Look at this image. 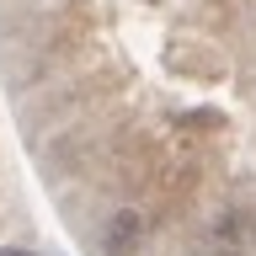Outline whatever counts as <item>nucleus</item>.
Returning <instances> with one entry per match:
<instances>
[{
    "instance_id": "f257e3e1",
    "label": "nucleus",
    "mask_w": 256,
    "mask_h": 256,
    "mask_svg": "<svg viewBox=\"0 0 256 256\" xmlns=\"http://www.w3.org/2000/svg\"><path fill=\"white\" fill-rule=\"evenodd\" d=\"M251 246H256V224L246 214H224L214 224V251L219 256H251Z\"/></svg>"
},
{
    "instance_id": "f03ea898",
    "label": "nucleus",
    "mask_w": 256,
    "mask_h": 256,
    "mask_svg": "<svg viewBox=\"0 0 256 256\" xmlns=\"http://www.w3.org/2000/svg\"><path fill=\"white\" fill-rule=\"evenodd\" d=\"M139 235H144L139 214H118V219H112V230H107V246H102V256H134Z\"/></svg>"
},
{
    "instance_id": "7ed1b4c3",
    "label": "nucleus",
    "mask_w": 256,
    "mask_h": 256,
    "mask_svg": "<svg viewBox=\"0 0 256 256\" xmlns=\"http://www.w3.org/2000/svg\"><path fill=\"white\" fill-rule=\"evenodd\" d=\"M0 256H32V251H22V246H0Z\"/></svg>"
}]
</instances>
